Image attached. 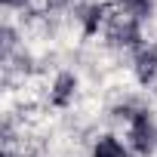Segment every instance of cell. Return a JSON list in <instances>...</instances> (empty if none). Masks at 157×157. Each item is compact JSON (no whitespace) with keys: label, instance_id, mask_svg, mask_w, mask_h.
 Instances as JSON below:
<instances>
[{"label":"cell","instance_id":"cell-3","mask_svg":"<svg viewBox=\"0 0 157 157\" xmlns=\"http://www.w3.org/2000/svg\"><path fill=\"white\" fill-rule=\"evenodd\" d=\"M93 157H129V148L117 136H102L93 148Z\"/></svg>","mask_w":157,"mask_h":157},{"label":"cell","instance_id":"cell-6","mask_svg":"<svg viewBox=\"0 0 157 157\" xmlns=\"http://www.w3.org/2000/svg\"><path fill=\"white\" fill-rule=\"evenodd\" d=\"M3 3H6V6H13V3H19V0H3Z\"/></svg>","mask_w":157,"mask_h":157},{"label":"cell","instance_id":"cell-2","mask_svg":"<svg viewBox=\"0 0 157 157\" xmlns=\"http://www.w3.org/2000/svg\"><path fill=\"white\" fill-rule=\"evenodd\" d=\"M136 77H139V83H151L157 77V49L154 46H142L136 52Z\"/></svg>","mask_w":157,"mask_h":157},{"label":"cell","instance_id":"cell-1","mask_svg":"<svg viewBox=\"0 0 157 157\" xmlns=\"http://www.w3.org/2000/svg\"><path fill=\"white\" fill-rule=\"evenodd\" d=\"M129 142H132V148L142 157H148L157 148V126H154V120H151L148 111H136L129 117Z\"/></svg>","mask_w":157,"mask_h":157},{"label":"cell","instance_id":"cell-4","mask_svg":"<svg viewBox=\"0 0 157 157\" xmlns=\"http://www.w3.org/2000/svg\"><path fill=\"white\" fill-rule=\"evenodd\" d=\"M74 86H77L74 77H71V74H62V77H59V83H56V96H52V102H56V105H65L68 96L74 93Z\"/></svg>","mask_w":157,"mask_h":157},{"label":"cell","instance_id":"cell-5","mask_svg":"<svg viewBox=\"0 0 157 157\" xmlns=\"http://www.w3.org/2000/svg\"><path fill=\"white\" fill-rule=\"evenodd\" d=\"M123 10L129 19H142L151 13V0H123Z\"/></svg>","mask_w":157,"mask_h":157}]
</instances>
